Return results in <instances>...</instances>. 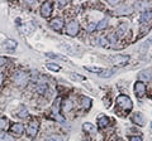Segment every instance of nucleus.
Masks as SVG:
<instances>
[{"label": "nucleus", "mask_w": 152, "mask_h": 141, "mask_svg": "<svg viewBox=\"0 0 152 141\" xmlns=\"http://www.w3.org/2000/svg\"><path fill=\"white\" fill-rule=\"evenodd\" d=\"M117 107L121 111H123L124 114H129L133 109V103L131 101V98L126 96V95H121L117 97Z\"/></svg>", "instance_id": "obj_1"}, {"label": "nucleus", "mask_w": 152, "mask_h": 141, "mask_svg": "<svg viewBox=\"0 0 152 141\" xmlns=\"http://www.w3.org/2000/svg\"><path fill=\"white\" fill-rule=\"evenodd\" d=\"M13 81L17 86L23 87L28 83V81H29V76H28V73L24 72V70H17L13 76Z\"/></svg>", "instance_id": "obj_2"}, {"label": "nucleus", "mask_w": 152, "mask_h": 141, "mask_svg": "<svg viewBox=\"0 0 152 141\" xmlns=\"http://www.w3.org/2000/svg\"><path fill=\"white\" fill-rule=\"evenodd\" d=\"M109 59H110V62L114 65H117V67H122V65H126L128 63L129 57H128V55H124V54H117V55H113V57H110Z\"/></svg>", "instance_id": "obj_3"}, {"label": "nucleus", "mask_w": 152, "mask_h": 141, "mask_svg": "<svg viewBox=\"0 0 152 141\" xmlns=\"http://www.w3.org/2000/svg\"><path fill=\"white\" fill-rule=\"evenodd\" d=\"M79 30H80V25L76 20H71L70 23H67V25H66V33L71 37L77 35Z\"/></svg>", "instance_id": "obj_4"}, {"label": "nucleus", "mask_w": 152, "mask_h": 141, "mask_svg": "<svg viewBox=\"0 0 152 141\" xmlns=\"http://www.w3.org/2000/svg\"><path fill=\"white\" fill-rule=\"evenodd\" d=\"M38 129H39V122L37 120H32L27 126V134L31 136V137H34L38 132Z\"/></svg>", "instance_id": "obj_5"}, {"label": "nucleus", "mask_w": 152, "mask_h": 141, "mask_svg": "<svg viewBox=\"0 0 152 141\" xmlns=\"http://www.w3.org/2000/svg\"><path fill=\"white\" fill-rule=\"evenodd\" d=\"M134 95L138 98L143 97L146 95V86H145V83L136 82V84H134Z\"/></svg>", "instance_id": "obj_6"}, {"label": "nucleus", "mask_w": 152, "mask_h": 141, "mask_svg": "<svg viewBox=\"0 0 152 141\" xmlns=\"http://www.w3.org/2000/svg\"><path fill=\"white\" fill-rule=\"evenodd\" d=\"M51 13H52V4L50 1L42 4V6H41V15L43 18H48L51 15Z\"/></svg>", "instance_id": "obj_7"}, {"label": "nucleus", "mask_w": 152, "mask_h": 141, "mask_svg": "<svg viewBox=\"0 0 152 141\" xmlns=\"http://www.w3.org/2000/svg\"><path fill=\"white\" fill-rule=\"evenodd\" d=\"M132 12H133L132 6H121V8L115 9L114 15H118V17H121V15H129V14H132Z\"/></svg>", "instance_id": "obj_8"}, {"label": "nucleus", "mask_w": 152, "mask_h": 141, "mask_svg": "<svg viewBox=\"0 0 152 141\" xmlns=\"http://www.w3.org/2000/svg\"><path fill=\"white\" fill-rule=\"evenodd\" d=\"M50 25L53 30H61L64 28V20L61 18H55L50 22Z\"/></svg>", "instance_id": "obj_9"}, {"label": "nucleus", "mask_w": 152, "mask_h": 141, "mask_svg": "<svg viewBox=\"0 0 152 141\" xmlns=\"http://www.w3.org/2000/svg\"><path fill=\"white\" fill-rule=\"evenodd\" d=\"M152 78V70L151 69H143L141 70V73L138 74V79L142 81V83L146 82V81H151Z\"/></svg>", "instance_id": "obj_10"}, {"label": "nucleus", "mask_w": 152, "mask_h": 141, "mask_svg": "<svg viewBox=\"0 0 152 141\" xmlns=\"http://www.w3.org/2000/svg\"><path fill=\"white\" fill-rule=\"evenodd\" d=\"M17 45H18V43L15 40H13V39H7L5 42L3 43V47L5 48L7 50H9V52H13L14 49L17 48Z\"/></svg>", "instance_id": "obj_11"}, {"label": "nucleus", "mask_w": 152, "mask_h": 141, "mask_svg": "<svg viewBox=\"0 0 152 141\" xmlns=\"http://www.w3.org/2000/svg\"><path fill=\"white\" fill-rule=\"evenodd\" d=\"M132 121L134 122V124H137L138 126H145V119H143V116H142L141 114H133L132 116Z\"/></svg>", "instance_id": "obj_12"}, {"label": "nucleus", "mask_w": 152, "mask_h": 141, "mask_svg": "<svg viewBox=\"0 0 152 141\" xmlns=\"http://www.w3.org/2000/svg\"><path fill=\"white\" fill-rule=\"evenodd\" d=\"M80 106L84 107V109H90L91 106V100L89 97H85V96H80Z\"/></svg>", "instance_id": "obj_13"}, {"label": "nucleus", "mask_w": 152, "mask_h": 141, "mask_svg": "<svg viewBox=\"0 0 152 141\" xmlns=\"http://www.w3.org/2000/svg\"><path fill=\"white\" fill-rule=\"evenodd\" d=\"M152 20V12L147 10L145 13H142L141 15V24H146V23H148Z\"/></svg>", "instance_id": "obj_14"}, {"label": "nucleus", "mask_w": 152, "mask_h": 141, "mask_svg": "<svg viewBox=\"0 0 152 141\" xmlns=\"http://www.w3.org/2000/svg\"><path fill=\"white\" fill-rule=\"evenodd\" d=\"M109 121H110V120H109V117H107V116L103 115V116L99 117V120H98V126H99L100 129L107 127V126L109 125Z\"/></svg>", "instance_id": "obj_15"}, {"label": "nucleus", "mask_w": 152, "mask_h": 141, "mask_svg": "<svg viewBox=\"0 0 152 141\" xmlns=\"http://www.w3.org/2000/svg\"><path fill=\"white\" fill-rule=\"evenodd\" d=\"M83 130L88 134H95L96 132V127H95L93 124H90V122H86V124L83 125Z\"/></svg>", "instance_id": "obj_16"}, {"label": "nucleus", "mask_w": 152, "mask_h": 141, "mask_svg": "<svg viewBox=\"0 0 152 141\" xmlns=\"http://www.w3.org/2000/svg\"><path fill=\"white\" fill-rule=\"evenodd\" d=\"M10 130H12V132H14L15 135H22L23 131H24V126L22 124H14Z\"/></svg>", "instance_id": "obj_17"}, {"label": "nucleus", "mask_w": 152, "mask_h": 141, "mask_svg": "<svg viewBox=\"0 0 152 141\" xmlns=\"http://www.w3.org/2000/svg\"><path fill=\"white\" fill-rule=\"evenodd\" d=\"M72 110V101L70 100V98H67V100H65L62 102V111L64 112H69Z\"/></svg>", "instance_id": "obj_18"}, {"label": "nucleus", "mask_w": 152, "mask_h": 141, "mask_svg": "<svg viewBox=\"0 0 152 141\" xmlns=\"http://www.w3.org/2000/svg\"><path fill=\"white\" fill-rule=\"evenodd\" d=\"M85 69L89 70V72L99 73V74H100V73L103 72V68H100V67H95V65H85Z\"/></svg>", "instance_id": "obj_19"}, {"label": "nucleus", "mask_w": 152, "mask_h": 141, "mask_svg": "<svg viewBox=\"0 0 152 141\" xmlns=\"http://www.w3.org/2000/svg\"><path fill=\"white\" fill-rule=\"evenodd\" d=\"M126 30H127V24H124V23H122V24L118 25V28H117V33H115V34L122 37L123 34H126Z\"/></svg>", "instance_id": "obj_20"}, {"label": "nucleus", "mask_w": 152, "mask_h": 141, "mask_svg": "<svg viewBox=\"0 0 152 141\" xmlns=\"http://www.w3.org/2000/svg\"><path fill=\"white\" fill-rule=\"evenodd\" d=\"M70 78L72 79V81H77V82L85 81V77L81 76V74H79V73H71V74H70Z\"/></svg>", "instance_id": "obj_21"}, {"label": "nucleus", "mask_w": 152, "mask_h": 141, "mask_svg": "<svg viewBox=\"0 0 152 141\" xmlns=\"http://www.w3.org/2000/svg\"><path fill=\"white\" fill-rule=\"evenodd\" d=\"M46 67L48 68L50 70H52V72H60V69H61L60 65L58 64H55V63H47Z\"/></svg>", "instance_id": "obj_22"}, {"label": "nucleus", "mask_w": 152, "mask_h": 141, "mask_svg": "<svg viewBox=\"0 0 152 141\" xmlns=\"http://www.w3.org/2000/svg\"><path fill=\"white\" fill-rule=\"evenodd\" d=\"M0 141H15L9 134L5 132H0Z\"/></svg>", "instance_id": "obj_23"}, {"label": "nucleus", "mask_w": 152, "mask_h": 141, "mask_svg": "<svg viewBox=\"0 0 152 141\" xmlns=\"http://www.w3.org/2000/svg\"><path fill=\"white\" fill-rule=\"evenodd\" d=\"M114 74V70L113 69H103V72L100 73V77L103 78H108V77H110Z\"/></svg>", "instance_id": "obj_24"}, {"label": "nucleus", "mask_w": 152, "mask_h": 141, "mask_svg": "<svg viewBox=\"0 0 152 141\" xmlns=\"http://www.w3.org/2000/svg\"><path fill=\"white\" fill-rule=\"evenodd\" d=\"M107 27H108V20L103 19V20H100L99 24H96V30H103V29H105Z\"/></svg>", "instance_id": "obj_25"}, {"label": "nucleus", "mask_w": 152, "mask_h": 141, "mask_svg": "<svg viewBox=\"0 0 152 141\" xmlns=\"http://www.w3.org/2000/svg\"><path fill=\"white\" fill-rule=\"evenodd\" d=\"M60 47H61V48H65L66 50H67V52H69V53H70V54H76V53H75V52H74L75 49H74V48H72V47H71L70 44H61Z\"/></svg>", "instance_id": "obj_26"}, {"label": "nucleus", "mask_w": 152, "mask_h": 141, "mask_svg": "<svg viewBox=\"0 0 152 141\" xmlns=\"http://www.w3.org/2000/svg\"><path fill=\"white\" fill-rule=\"evenodd\" d=\"M86 30L88 32H94V30H96V24H94V23H90V24L86 25Z\"/></svg>", "instance_id": "obj_27"}, {"label": "nucleus", "mask_w": 152, "mask_h": 141, "mask_svg": "<svg viewBox=\"0 0 152 141\" xmlns=\"http://www.w3.org/2000/svg\"><path fill=\"white\" fill-rule=\"evenodd\" d=\"M98 44H100L103 47H107L108 45V39L107 38H98Z\"/></svg>", "instance_id": "obj_28"}, {"label": "nucleus", "mask_w": 152, "mask_h": 141, "mask_svg": "<svg viewBox=\"0 0 152 141\" xmlns=\"http://www.w3.org/2000/svg\"><path fill=\"white\" fill-rule=\"evenodd\" d=\"M7 125H8L7 119H1V117H0V130L5 129V127H7Z\"/></svg>", "instance_id": "obj_29"}, {"label": "nucleus", "mask_w": 152, "mask_h": 141, "mask_svg": "<svg viewBox=\"0 0 152 141\" xmlns=\"http://www.w3.org/2000/svg\"><path fill=\"white\" fill-rule=\"evenodd\" d=\"M47 57H51V58H61V59H66L65 57H62V55L60 54H55V53H46Z\"/></svg>", "instance_id": "obj_30"}, {"label": "nucleus", "mask_w": 152, "mask_h": 141, "mask_svg": "<svg viewBox=\"0 0 152 141\" xmlns=\"http://www.w3.org/2000/svg\"><path fill=\"white\" fill-rule=\"evenodd\" d=\"M45 141H61V137H58V136H50Z\"/></svg>", "instance_id": "obj_31"}, {"label": "nucleus", "mask_w": 152, "mask_h": 141, "mask_svg": "<svg viewBox=\"0 0 152 141\" xmlns=\"http://www.w3.org/2000/svg\"><path fill=\"white\" fill-rule=\"evenodd\" d=\"M129 141H142V139L140 137V136H129V139H128Z\"/></svg>", "instance_id": "obj_32"}, {"label": "nucleus", "mask_w": 152, "mask_h": 141, "mask_svg": "<svg viewBox=\"0 0 152 141\" xmlns=\"http://www.w3.org/2000/svg\"><path fill=\"white\" fill-rule=\"evenodd\" d=\"M18 115L20 116V117H26V116L28 115V112H27V110H23V112H19Z\"/></svg>", "instance_id": "obj_33"}, {"label": "nucleus", "mask_w": 152, "mask_h": 141, "mask_svg": "<svg viewBox=\"0 0 152 141\" xmlns=\"http://www.w3.org/2000/svg\"><path fill=\"white\" fill-rule=\"evenodd\" d=\"M5 63H7V58H4V57L0 58V67H1V65H4Z\"/></svg>", "instance_id": "obj_34"}, {"label": "nucleus", "mask_w": 152, "mask_h": 141, "mask_svg": "<svg viewBox=\"0 0 152 141\" xmlns=\"http://www.w3.org/2000/svg\"><path fill=\"white\" fill-rule=\"evenodd\" d=\"M109 4H110V5H118V4H119V1H118V0H117V1H108Z\"/></svg>", "instance_id": "obj_35"}, {"label": "nucleus", "mask_w": 152, "mask_h": 141, "mask_svg": "<svg viewBox=\"0 0 152 141\" xmlns=\"http://www.w3.org/2000/svg\"><path fill=\"white\" fill-rule=\"evenodd\" d=\"M1 82H3V76L0 74V84H1Z\"/></svg>", "instance_id": "obj_36"}, {"label": "nucleus", "mask_w": 152, "mask_h": 141, "mask_svg": "<svg viewBox=\"0 0 152 141\" xmlns=\"http://www.w3.org/2000/svg\"><path fill=\"white\" fill-rule=\"evenodd\" d=\"M150 40H151V42H152V38H150Z\"/></svg>", "instance_id": "obj_37"}]
</instances>
